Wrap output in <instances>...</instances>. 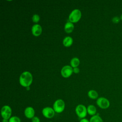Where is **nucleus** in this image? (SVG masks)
<instances>
[{"label":"nucleus","instance_id":"1","mask_svg":"<svg viewBox=\"0 0 122 122\" xmlns=\"http://www.w3.org/2000/svg\"><path fill=\"white\" fill-rule=\"evenodd\" d=\"M20 84L23 87H29L32 82V76L29 71H24L22 73L19 78Z\"/></svg>","mask_w":122,"mask_h":122},{"label":"nucleus","instance_id":"2","mask_svg":"<svg viewBox=\"0 0 122 122\" xmlns=\"http://www.w3.org/2000/svg\"><path fill=\"white\" fill-rule=\"evenodd\" d=\"M81 16V11L78 9H75L70 14L69 20L71 23H76L80 20Z\"/></svg>","mask_w":122,"mask_h":122},{"label":"nucleus","instance_id":"3","mask_svg":"<svg viewBox=\"0 0 122 122\" xmlns=\"http://www.w3.org/2000/svg\"><path fill=\"white\" fill-rule=\"evenodd\" d=\"M65 102L61 99L56 100L53 105V109L55 112L61 113L65 109Z\"/></svg>","mask_w":122,"mask_h":122},{"label":"nucleus","instance_id":"4","mask_svg":"<svg viewBox=\"0 0 122 122\" xmlns=\"http://www.w3.org/2000/svg\"><path fill=\"white\" fill-rule=\"evenodd\" d=\"M75 112L79 118H85L87 114V108L82 104H79L75 108Z\"/></svg>","mask_w":122,"mask_h":122},{"label":"nucleus","instance_id":"5","mask_svg":"<svg viewBox=\"0 0 122 122\" xmlns=\"http://www.w3.org/2000/svg\"><path fill=\"white\" fill-rule=\"evenodd\" d=\"M12 114L11 108L8 105L3 106L1 109V115L3 119H8L11 117Z\"/></svg>","mask_w":122,"mask_h":122},{"label":"nucleus","instance_id":"6","mask_svg":"<svg viewBox=\"0 0 122 122\" xmlns=\"http://www.w3.org/2000/svg\"><path fill=\"white\" fill-rule=\"evenodd\" d=\"M97 105L101 109H106L109 107L110 103L109 101L104 97H100L96 101Z\"/></svg>","mask_w":122,"mask_h":122},{"label":"nucleus","instance_id":"7","mask_svg":"<svg viewBox=\"0 0 122 122\" xmlns=\"http://www.w3.org/2000/svg\"><path fill=\"white\" fill-rule=\"evenodd\" d=\"M55 111L53 108L50 107L44 108L42 110L43 115L46 118L51 119L54 117L55 115Z\"/></svg>","mask_w":122,"mask_h":122},{"label":"nucleus","instance_id":"8","mask_svg":"<svg viewBox=\"0 0 122 122\" xmlns=\"http://www.w3.org/2000/svg\"><path fill=\"white\" fill-rule=\"evenodd\" d=\"M61 75L64 78L69 77L73 72L72 68L69 65H66L63 67L61 70Z\"/></svg>","mask_w":122,"mask_h":122},{"label":"nucleus","instance_id":"9","mask_svg":"<svg viewBox=\"0 0 122 122\" xmlns=\"http://www.w3.org/2000/svg\"><path fill=\"white\" fill-rule=\"evenodd\" d=\"M31 31L33 36H39L42 32V28L39 24H34L31 28Z\"/></svg>","mask_w":122,"mask_h":122},{"label":"nucleus","instance_id":"10","mask_svg":"<svg viewBox=\"0 0 122 122\" xmlns=\"http://www.w3.org/2000/svg\"><path fill=\"white\" fill-rule=\"evenodd\" d=\"M24 115L28 119H32L35 116V111L32 107H28L24 110Z\"/></svg>","mask_w":122,"mask_h":122},{"label":"nucleus","instance_id":"11","mask_svg":"<svg viewBox=\"0 0 122 122\" xmlns=\"http://www.w3.org/2000/svg\"><path fill=\"white\" fill-rule=\"evenodd\" d=\"M74 29V25L71 22H67L64 25V30L68 33H71Z\"/></svg>","mask_w":122,"mask_h":122},{"label":"nucleus","instance_id":"12","mask_svg":"<svg viewBox=\"0 0 122 122\" xmlns=\"http://www.w3.org/2000/svg\"><path fill=\"white\" fill-rule=\"evenodd\" d=\"M87 113L90 115H92V116L93 115H96V108L95 106L93 105H89L87 108Z\"/></svg>","mask_w":122,"mask_h":122},{"label":"nucleus","instance_id":"13","mask_svg":"<svg viewBox=\"0 0 122 122\" xmlns=\"http://www.w3.org/2000/svg\"><path fill=\"white\" fill-rule=\"evenodd\" d=\"M73 43V40L70 36L66 37L63 40V44L65 47H68L71 46Z\"/></svg>","mask_w":122,"mask_h":122},{"label":"nucleus","instance_id":"14","mask_svg":"<svg viewBox=\"0 0 122 122\" xmlns=\"http://www.w3.org/2000/svg\"><path fill=\"white\" fill-rule=\"evenodd\" d=\"M80 63V61L79 59L78 58L74 57V58H72L71 61V67L72 68L73 67V68H76L79 65Z\"/></svg>","mask_w":122,"mask_h":122},{"label":"nucleus","instance_id":"15","mask_svg":"<svg viewBox=\"0 0 122 122\" xmlns=\"http://www.w3.org/2000/svg\"><path fill=\"white\" fill-rule=\"evenodd\" d=\"M88 96L92 99H96L98 96V94L96 91L92 90L88 92Z\"/></svg>","mask_w":122,"mask_h":122},{"label":"nucleus","instance_id":"16","mask_svg":"<svg viewBox=\"0 0 122 122\" xmlns=\"http://www.w3.org/2000/svg\"><path fill=\"white\" fill-rule=\"evenodd\" d=\"M89 121L90 122H103L102 118L98 114L92 116Z\"/></svg>","mask_w":122,"mask_h":122},{"label":"nucleus","instance_id":"17","mask_svg":"<svg viewBox=\"0 0 122 122\" xmlns=\"http://www.w3.org/2000/svg\"><path fill=\"white\" fill-rule=\"evenodd\" d=\"M9 122H21V120L19 117L16 116H11L9 120Z\"/></svg>","mask_w":122,"mask_h":122},{"label":"nucleus","instance_id":"18","mask_svg":"<svg viewBox=\"0 0 122 122\" xmlns=\"http://www.w3.org/2000/svg\"><path fill=\"white\" fill-rule=\"evenodd\" d=\"M32 20L33 22L34 23H37L40 21V18L39 15H38V14H34L32 16Z\"/></svg>","mask_w":122,"mask_h":122},{"label":"nucleus","instance_id":"19","mask_svg":"<svg viewBox=\"0 0 122 122\" xmlns=\"http://www.w3.org/2000/svg\"><path fill=\"white\" fill-rule=\"evenodd\" d=\"M120 18H119L118 16H115L114 17L112 18V21L114 23H118L119 22V21H120Z\"/></svg>","mask_w":122,"mask_h":122},{"label":"nucleus","instance_id":"20","mask_svg":"<svg viewBox=\"0 0 122 122\" xmlns=\"http://www.w3.org/2000/svg\"><path fill=\"white\" fill-rule=\"evenodd\" d=\"M32 122H40V119L37 116H34L31 119Z\"/></svg>","mask_w":122,"mask_h":122},{"label":"nucleus","instance_id":"21","mask_svg":"<svg viewBox=\"0 0 122 122\" xmlns=\"http://www.w3.org/2000/svg\"><path fill=\"white\" fill-rule=\"evenodd\" d=\"M80 71V70H79V69L77 67L76 68H74L73 69V72L75 73H78Z\"/></svg>","mask_w":122,"mask_h":122},{"label":"nucleus","instance_id":"22","mask_svg":"<svg viewBox=\"0 0 122 122\" xmlns=\"http://www.w3.org/2000/svg\"><path fill=\"white\" fill-rule=\"evenodd\" d=\"M80 122H90V121L86 118H83V119H81L80 120Z\"/></svg>","mask_w":122,"mask_h":122},{"label":"nucleus","instance_id":"23","mask_svg":"<svg viewBox=\"0 0 122 122\" xmlns=\"http://www.w3.org/2000/svg\"><path fill=\"white\" fill-rule=\"evenodd\" d=\"M2 122H9V120L8 119H3Z\"/></svg>","mask_w":122,"mask_h":122},{"label":"nucleus","instance_id":"24","mask_svg":"<svg viewBox=\"0 0 122 122\" xmlns=\"http://www.w3.org/2000/svg\"><path fill=\"white\" fill-rule=\"evenodd\" d=\"M26 89H27V90H30V88H29V87H26Z\"/></svg>","mask_w":122,"mask_h":122},{"label":"nucleus","instance_id":"25","mask_svg":"<svg viewBox=\"0 0 122 122\" xmlns=\"http://www.w3.org/2000/svg\"><path fill=\"white\" fill-rule=\"evenodd\" d=\"M120 19H121V20H122V14L121 15V17H120Z\"/></svg>","mask_w":122,"mask_h":122}]
</instances>
